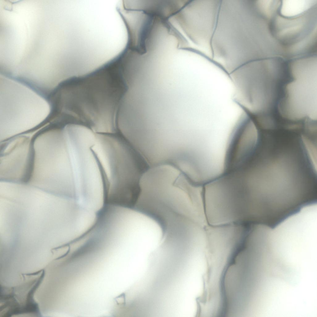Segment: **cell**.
I'll return each mask as SVG.
<instances>
[{"instance_id": "5b68a950", "label": "cell", "mask_w": 317, "mask_h": 317, "mask_svg": "<svg viewBox=\"0 0 317 317\" xmlns=\"http://www.w3.org/2000/svg\"><path fill=\"white\" fill-rule=\"evenodd\" d=\"M301 140L312 169L317 173V148L307 137L302 135Z\"/></svg>"}, {"instance_id": "8992f818", "label": "cell", "mask_w": 317, "mask_h": 317, "mask_svg": "<svg viewBox=\"0 0 317 317\" xmlns=\"http://www.w3.org/2000/svg\"><path fill=\"white\" fill-rule=\"evenodd\" d=\"M244 166H245V165ZM245 167H246V166H245ZM248 170H249V169H248ZM256 178H257V177H256Z\"/></svg>"}, {"instance_id": "6da1fadb", "label": "cell", "mask_w": 317, "mask_h": 317, "mask_svg": "<svg viewBox=\"0 0 317 317\" xmlns=\"http://www.w3.org/2000/svg\"><path fill=\"white\" fill-rule=\"evenodd\" d=\"M251 77V93L254 109L259 111L274 109L277 103L283 80L281 65L275 57L255 59L245 66Z\"/></svg>"}, {"instance_id": "3957f363", "label": "cell", "mask_w": 317, "mask_h": 317, "mask_svg": "<svg viewBox=\"0 0 317 317\" xmlns=\"http://www.w3.org/2000/svg\"><path fill=\"white\" fill-rule=\"evenodd\" d=\"M258 137L254 121L250 118L246 119L232 135L226 154L227 167L233 169L245 163L255 148Z\"/></svg>"}, {"instance_id": "52a82bcc", "label": "cell", "mask_w": 317, "mask_h": 317, "mask_svg": "<svg viewBox=\"0 0 317 317\" xmlns=\"http://www.w3.org/2000/svg\"><path fill=\"white\" fill-rule=\"evenodd\" d=\"M209 158H210V157H209ZM210 160H211V159H210ZM212 164H213V163H212ZM217 172H218V171H217Z\"/></svg>"}, {"instance_id": "7a4b0ae2", "label": "cell", "mask_w": 317, "mask_h": 317, "mask_svg": "<svg viewBox=\"0 0 317 317\" xmlns=\"http://www.w3.org/2000/svg\"><path fill=\"white\" fill-rule=\"evenodd\" d=\"M72 101L73 110L80 120L94 125L106 123L111 111V102L100 81L82 80L76 84Z\"/></svg>"}, {"instance_id": "277c9868", "label": "cell", "mask_w": 317, "mask_h": 317, "mask_svg": "<svg viewBox=\"0 0 317 317\" xmlns=\"http://www.w3.org/2000/svg\"><path fill=\"white\" fill-rule=\"evenodd\" d=\"M185 0L127 1V8L144 11L158 16L170 18L183 7Z\"/></svg>"}]
</instances>
